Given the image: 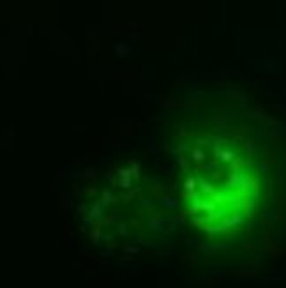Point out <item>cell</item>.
<instances>
[{"instance_id": "1", "label": "cell", "mask_w": 286, "mask_h": 288, "mask_svg": "<svg viewBox=\"0 0 286 288\" xmlns=\"http://www.w3.org/2000/svg\"><path fill=\"white\" fill-rule=\"evenodd\" d=\"M194 157H196V161H201L203 159V152L201 150H194Z\"/></svg>"}, {"instance_id": "2", "label": "cell", "mask_w": 286, "mask_h": 288, "mask_svg": "<svg viewBox=\"0 0 286 288\" xmlns=\"http://www.w3.org/2000/svg\"><path fill=\"white\" fill-rule=\"evenodd\" d=\"M185 186H187V189H192V187H194V182H191V180H187V182H185Z\"/></svg>"}]
</instances>
